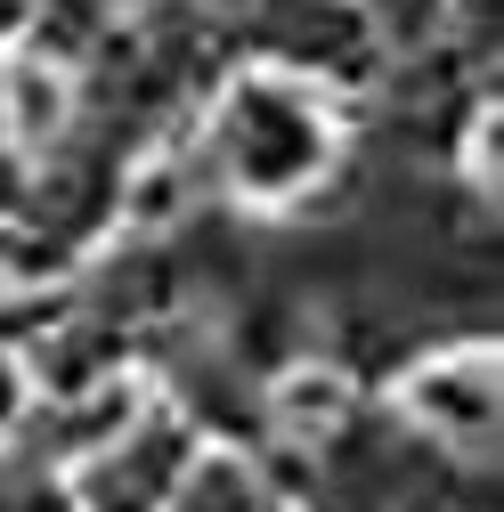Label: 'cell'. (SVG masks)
<instances>
[{
  "mask_svg": "<svg viewBox=\"0 0 504 512\" xmlns=\"http://www.w3.org/2000/svg\"><path fill=\"white\" fill-rule=\"evenodd\" d=\"M25 415H33V366H25L9 342H0V439H17Z\"/></svg>",
  "mask_w": 504,
  "mask_h": 512,
  "instance_id": "cell-8",
  "label": "cell"
},
{
  "mask_svg": "<svg viewBox=\"0 0 504 512\" xmlns=\"http://www.w3.org/2000/svg\"><path fill=\"white\" fill-rule=\"evenodd\" d=\"M212 155L220 171L244 187V196H301V187H318L326 163H334V122L326 106L309 98L293 74H269V66H252L228 82L220 98V122H212Z\"/></svg>",
  "mask_w": 504,
  "mask_h": 512,
  "instance_id": "cell-1",
  "label": "cell"
},
{
  "mask_svg": "<svg viewBox=\"0 0 504 512\" xmlns=\"http://www.w3.org/2000/svg\"><path fill=\"white\" fill-rule=\"evenodd\" d=\"M0 131H9V147L33 155V163L57 155L66 131H74V74L33 41L0 49Z\"/></svg>",
  "mask_w": 504,
  "mask_h": 512,
  "instance_id": "cell-3",
  "label": "cell"
},
{
  "mask_svg": "<svg viewBox=\"0 0 504 512\" xmlns=\"http://www.w3.org/2000/svg\"><path fill=\"white\" fill-rule=\"evenodd\" d=\"M155 423V407H147V391H139V374H106V382H90L82 399H66V423H57V447L66 456H114V447H131L139 431Z\"/></svg>",
  "mask_w": 504,
  "mask_h": 512,
  "instance_id": "cell-4",
  "label": "cell"
},
{
  "mask_svg": "<svg viewBox=\"0 0 504 512\" xmlns=\"http://www.w3.org/2000/svg\"><path fill=\"white\" fill-rule=\"evenodd\" d=\"M204 9H252V0H204Z\"/></svg>",
  "mask_w": 504,
  "mask_h": 512,
  "instance_id": "cell-10",
  "label": "cell"
},
{
  "mask_svg": "<svg viewBox=\"0 0 504 512\" xmlns=\"http://www.w3.org/2000/svg\"><path fill=\"white\" fill-rule=\"evenodd\" d=\"M399 407L439 439V447H472L496 439V350H439L399 382Z\"/></svg>",
  "mask_w": 504,
  "mask_h": 512,
  "instance_id": "cell-2",
  "label": "cell"
},
{
  "mask_svg": "<svg viewBox=\"0 0 504 512\" xmlns=\"http://www.w3.org/2000/svg\"><path fill=\"white\" fill-rule=\"evenodd\" d=\"M496 155H504V122H496V106H480L472 131H464V179L480 196H496Z\"/></svg>",
  "mask_w": 504,
  "mask_h": 512,
  "instance_id": "cell-7",
  "label": "cell"
},
{
  "mask_svg": "<svg viewBox=\"0 0 504 512\" xmlns=\"http://www.w3.org/2000/svg\"><path fill=\"white\" fill-rule=\"evenodd\" d=\"M350 407H358V391H350L342 366H285V374L269 382V415H277V431H293V439H334V431L350 423Z\"/></svg>",
  "mask_w": 504,
  "mask_h": 512,
  "instance_id": "cell-5",
  "label": "cell"
},
{
  "mask_svg": "<svg viewBox=\"0 0 504 512\" xmlns=\"http://www.w3.org/2000/svg\"><path fill=\"white\" fill-rule=\"evenodd\" d=\"M33 277V261H25V236L17 228H0V293H17Z\"/></svg>",
  "mask_w": 504,
  "mask_h": 512,
  "instance_id": "cell-9",
  "label": "cell"
},
{
  "mask_svg": "<svg viewBox=\"0 0 504 512\" xmlns=\"http://www.w3.org/2000/svg\"><path fill=\"white\" fill-rule=\"evenodd\" d=\"M187 204H196V171H187L179 155H147L131 171V187H122V228L131 236H163L187 220Z\"/></svg>",
  "mask_w": 504,
  "mask_h": 512,
  "instance_id": "cell-6",
  "label": "cell"
}]
</instances>
